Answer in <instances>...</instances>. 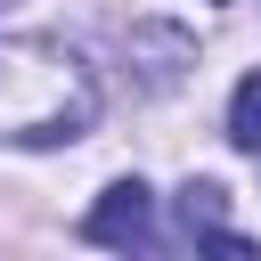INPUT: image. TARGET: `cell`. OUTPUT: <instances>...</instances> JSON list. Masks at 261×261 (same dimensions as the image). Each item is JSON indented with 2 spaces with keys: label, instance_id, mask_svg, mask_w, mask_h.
Returning <instances> with one entry per match:
<instances>
[{
  "label": "cell",
  "instance_id": "277c9868",
  "mask_svg": "<svg viewBox=\"0 0 261 261\" xmlns=\"http://www.w3.org/2000/svg\"><path fill=\"white\" fill-rule=\"evenodd\" d=\"M179 220H188V237H212L220 228V188L212 179H188L179 188Z\"/></svg>",
  "mask_w": 261,
  "mask_h": 261
},
{
  "label": "cell",
  "instance_id": "3957f363",
  "mask_svg": "<svg viewBox=\"0 0 261 261\" xmlns=\"http://www.w3.org/2000/svg\"><path fill=\"white\" fill-rule=\"evenodd\" d=\"M228 139H237L245 155H261V73L237 82V98H228Z\"/></svg>",
  "mask_w": 261,
  "mask_h": 261
},
{
  "label": "cell",
  "instance_id": "7a4b0ae2",
  "mask_svg": "<svg viewBox=\"0 0 261 261\" xmlns=\"http://www.w3.org/2000/svg\"><path fill=\"white\" fill-rule=\"evenodd\" d=\"M147 220H155V196H147L139 179H114V188L90 204L82 237H90V245H147Z\"/></svg>",
  "mask_w": 261,
  "mask_h": 261
},
{
  "label": "cell",
  "instance_id": "6da1fadb",
  "mask_svg": "<svg viewBox=\"0 0 261 261\" xmlns=\"http://www.w3.org/2000/svg\"><path fill=\"white\" fill-rule=\"evenodd\" d=\"M90 114H98V90L65 49L16 41L0 57V139L8 147H65L90 130Z\"/></svg>",
  "mask_w": 261,
  "mask_h": 261
}]
</instances>
